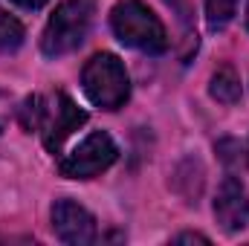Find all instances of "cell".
<instances>
[{
    "instance_id": "cell-13",
    "label": "cell",
    "mask_w": 249,
    "mask_h": 246,
    "mask_svg": "<svg viewBox=\"0 0 249 246\" xmlns=\"http://www.w3.org/2000/svg\"><path fill=\"white\" fill-rule=\"evenodd\" d=\"M6 119H9V96L0 93V133H3V127H6Z\"/></svg>"
},
{
    "instance_id": "cell-2",
    "label": "cell",
    "mask_w": 249,
    "mask_h": 246,
    "mask_svg": "<svg viewBox=\"0 0 249 246\" xmlns=\"http://www.w3.org/2000/svg\"><path fill=\"white\" fill-rule=\"evenodd\" d=\"M110 26L124 47H133L148 55H162L168 50L162 20L142 0H119L110 12Z\"/></svg>"
},
{
    "instance_id": "cell-5",
    "label": "cell",
    "mask_w": 249,
    "mask_h": 246,
    "mask_svg": "<svg viewBox=\"0 0 249 246\" xmlns=\"http://www.w3.org/2000/svg\"><path fill=\"white\" fill-rule=\"evenodd\" d=\"M116 157H119L116 142L105 130H96L72 154L64 157L61 162H58V171H61V177H67V180H93L102 171H107L116 162Z\"/></svg>"
},
{
    "instance_id": "cell-16",
    "label": "cell",
    "mask_w": 249,
    "mask_h": 246,
    "mask_svg": "<svg viewBox=\"0 0 249 246\" xmlns=\"http://www.w3.org/2000/svg\"><path fill=\"white\" fill-rule=\"evenodd\" d=\"M247 29H249V9H247Z\"/></svg>"
},
{
    "instance_id": "cell-11",
    "label": "cell",
    "mask_w": 249,
    "mask_h": 246,
    "mask_svg": "<svg viewBox=\"0 0 249 246\" xmlns=\"http://www.w3.org/2000/svg\"><path fill=\"white\" fill-rule=\"evenodd\" d=\"M174 244H209V238L206 235H197V232H183V235L174 238Z\"/></svg>"
},
{
    "instance_id": "cell-7",
    "label": "cell",
    "mask_w": 249,
    "mask_h": 246,
    "mask_svg": "<svg viewBox=\"0 0 249 246\" xmlns=\"http://www.w3.org/2000/svg\"><path fill=\"white\" fill-rule=\"evenodd\" d=\"M214 220L223 232H241L249 223V191L238 177H226L217 188Z\"/></svg>"
},
{
    "instance_id": "cell-14",
    "label": "cell",
    "mask_w": 249,
    "mask_h": 246,
    "mask_svg": "<svg viewBox=\"0 0 249 246\" xmlns=\"http://www.w3.org/2000/svg\"><path fill=\"white\" fill-rule=\"evenodd\" d=\"M12 3H18L20 9H29V12H35V9H41L47 0H12Z\"/></svg>"
},
{
    "instance_id": "cell-9",
    "label": "cell",
    "mask_w": 249,
    "mask_h": 246,
    "mask_svg": "<svg viewBox=\"0 0 249 246\" xmlns=\"http://www.w3.org/2000/svg\"><path fill=\"white\" fill-rule=\"evenodd\" d=\"M20 44H23V23L15 15L0 12V53H15Z\"/></svg>"
},
{
    "instance_id": "cell-12",
    "label": "cell",
    "mask_w": 249,
    "mask_h": 246,
    "mask_svg": "<svg viewBox=\"0 0 249 246\" xmlns=\"http://www.w3.org/2000/svg\"><path fill=\"white\" fill-rule=\"evenodd\" d=\"M171 9H177V15H180V20H188V15H191V9H188L186 0H165Z\"/></svg>"
},
{
    "instance_id": "cell-10",
    "label": "cell",
    "mask_w": 249,
    "mask_h": 246,
    "mask_svg": "<svg viewBox=\"0 0 249 246\" xmlns=\"http://www.w3.org/2000/svg\"><path fill=\"white\" fill-rule=\"evenodd\" d=\"M238 12V0H206V20L212 29H223Z\"/></svg>"
},
{
    "instance_id": "cell-6",
    "label": "cell",
    "mask_w": 249,
    "mask_h": 246,
    "mask_svg": "<svg viewBox=\"0 0 249 246\" xmlns=\"http://www.w3.org/2000/svg\"><path fill=\"white\" fill-rule=\"evenodd\" d=\"M53 229H55V235L64 244H72V246H84L96 241L93 214L84 206L72 203V200H55V206H53Z\"/></svg>"
},
{
    "instance_id": "cell-15",
    "label": "cell",
    "mask_w": 249,
    "mask_h": 246,
    "mask_svg": "<svg viewBox=\"0 0 249 246\" xmlns=\"http://www.w3.org/2000/svg\"><path fill=\"white\" fill-rule=\"evenodd\" d=\"M247 159H249V139H247Z\"/></svg>"
},
{
    "instance_id": "cell-4",
    "label": "cell",
    "mask_w": 249,
    "mask_h": 246,
    "mask_svg": "<svg viewBox=\"0 0 249 246\" xmlns=\"http://www.w3.org/2000/svg\"><path fill=\"white\" fill-rule=\"evenodd\" d=\"M81 87L87 99L102 110H119L130 96V81L124 64L113 53H99L81 70Z\"/></svg>"
},
{
    "instance_id": "cell-8",
    "label": "cell",
    "mask_w": 249,
    "mask_h": 246,
    "mask_svg": "<svg viewBox=\"0 0 249 246\" xmlns=\"http://www.w3.org/2000/svg\"><path fill=\"white\" fill-rule=\"evenodd\" d=\"M209 93L212 99H217L220 105H238L241 102V78L232 67H223L212 75V84H209Z\"/></svg>"
},
{
    "instance_id": "cell-3",
    "label": "cell",
    "mask_w": 249,
    "mask_h": 246,
    "mask_svg": "<svg viewBox=\"0 0 249 246\" xmlns=\"http://www.w3.org/2000/svg\"><path fill=\"white\" fill-rule=\"evenodd\" d=\"M93 15H96V3L93 0H64L61 6L53 12L44 38H41V50L47 58H61L67 53L78 50L93 26Z\"/></svg>"
},
{
    "instance_id": "cell-1",
    "label": "cell",
    "mask_w": 249,
    "mask_h": 246,
    "mask_svg": "<svg viewBox=\"0 0 249 246\" xmlns=\"http://www.w3.org/2000/svg\"><path fill=\"white\" fill-rule=\"evenodd\" d=\"M18 119L23 124V130H38L44 139V148L50 154H58L61 145L72 130H78L87 122V113L67 96V93H55V96H29L20 107H18Z\"/></svg>"
}]
</instances>
